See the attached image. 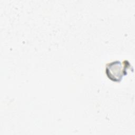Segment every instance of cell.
Instances as JSON below:
<instances>
[{
	"label": "cell",
	"instance_id": "1",
	"mask_svg": "<svg viewBox=\"0 0 135 135\" xmlns=\"http://www.w3.org/2000/svg\"><path fill=\"white\" fill-rule=\"evenodd\" d=\"M130 67V63L127 60H124L122 63L115 61L107 64L105 73L112 81L119 82L127 74V70Z\"/></svg>",
	"mask_w": 135,
	"mask_h": 135
}]
</instances>
